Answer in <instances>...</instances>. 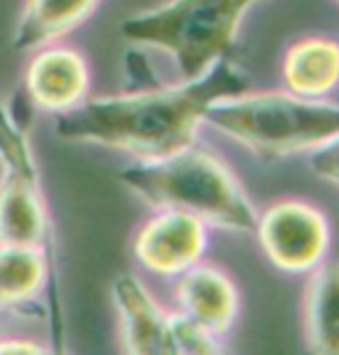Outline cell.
<instances>
[{
	"label": "cell",
	"instance_id": "ba28073f",
	"mask_svg": "<svg viewBox=\"0 0 339 355\" xmlns=\"http://www.w3.org/2000/svg\"><path fill=\"white\" fill-rule=\"evenodd\" d=\"M113 309L118 316L120 344L125 355H166L164 321L166 307L146 282L134 272L116 277L111 286Z\"/></svg>",
	"mask_w": 339,
	"mask_h": 355
},
{
	"label": "cell",
	"instance_id": "2e32d148",
	"mask_svg": "<svg viewBox=\"0 0 339 355\" xmlns=\"http://www.w3.org/2000/svg\"><path fill=\"white\" fill-rule=\"evenodd\" d=\"M309 171L339 189V134L326 146L309 153Z\"/></svg>",
	"mask_w": 339,
	"mask_h": 355
},
{
	"label": "cell",
	"instance_id": "8fae6325",
	"mask_svg": "<svg viewBox=\"0 0 339 355\" xmlns=\"http://www.w3.org/2000/svg\"><path fill=\"white\" fill-rule=\"evenodd\" d=\"M281 79L288 92L307 99H330L339 88V42L309 35L286 49Z\"/></svg>",
	"mask_w": 339,
	"mask_h": 355
},
{
	"label": "cell",
	"instance_id": "4fadbf2b",
	"mask_svg": "<svg viewBox=\"0 0 339 355\" xmlns=\"http://www.w3.org/2000/svg\"><path fill=\"white\" fill-rule=\"evenodd\" d=\"M51 279V261L44 247L0 245V311L21 314L40 304Z\"/></svg>",
	"mask_w": 339,
	"mask_h": 355
},
{
	"label": "cell",
	"instance_id": "d6986e66",
	"mask_svg": "<svg viewBox=\"0 0 339 355\" xmlns=\"http://www.w3.org/2000/svg\"><path fill=\"white\" fill-rule=\"evenodd\" d=\"M0 318H3V311H0Z\"/></svg>",
	"mask_w": 339,
	"mask_h": 355
},
{
	"label": "cell",
	"instance_id": "277c9868",
	"mask_svg": "<svg viewBox=\"0 0 339 355\" xmlns=\"http://www.w3.org/2000/svg\"><path fill=\"white\" fill-rule=\"evenodd\" d=\"M261 0H166L127 17L120 35L168 53L180 81H194L229 58L243 21Z\"/></svg>",
	"mask_w": 339,
	"mask_h": 355
},
{
	"label": "cell",
	"instance_id": "5bb4252c",
	"mask_svg": "<svg viewBox=\"0 0 339 355\" xmlns=\"http://www.w3.org/2000/svg\"><path fill=\"white\" fill-rule=\"evenodd\" d=\"M100 0H28L14 31V51L46 49L51 42L74 31Z\"/></svg>",
	"mask_w": 339,
	"mask_h": 355
},
{
	"label": "cell",
	"instance_id": "3957f363",
	"mask_svg": "<svg viewBox=\"0 0 339 355\" xmlns=\"http://www.w3.org/2000/svg\"><path fill=\"white\" fill-rule=\"evenodd\" d=\"M203 125L261 159L277 162L309 155L333 141L339 134V102L298 97L288 90H240L215 99Z\"/></svg>",
	"mask_w": 339,
	"mask_h": 355
},
{
	"label": "cell",
	"instance_id": "6da1fadb",
	"mask_svg": "<svg viewBox=\"0 0 339 355\" xmlns=\"http://www.w3.org/2000/svg\"><path fill=\"white\" fill-rule=\"evenodd\" d=\"M247 79L229 58L194 81L83 99L58 113L53 134L74 144H95L137 162L164 159L196 144L208 106L245 90Z\"/></svg>",
	"mask_w": 339,
	"mask_h": 355
},
{
	"label": "cell",
	"instance_id": "9c48e42d",
	"mask_svg": "<svg viewBox=\"0 0 339 355\" xmlns=\"http://www.w3.org/2000/svg\"><path fill=\"white\" fill-rule=\"evenodd\" d=\"M51 240V219L42 196L40 173L3 171L0 178V245L44 247Z\"/></svg>",
	"mask_w": 339,
	"mask_h": 355
},
{
	"label": "cell",
	"instance_id": "30bf717a",
	"mask_svg": "<svg viewBox=\"0 0 339 355\" xmlns=\"http://www.w3.org/2000/svg\"><path fill=\"white\" fill-rule=\"evenodd\" d=\"M90 83L83 55L72 49L49 46L35 55L26 72V92L35 106L46 111H67L86 99Z\"/></svg>",
	"mask_w": 339,
	"mask_h": 355
},
{
	"label": "cell",
	"instance_id": "7c38bea8",
	"mask_svg": "<svg viewBox=\"0 0 339 355\" xmlns=\"http://www.w3.org/2000/svg\"><path fill=\"white\" fill-rule=\"evenodd\" d=\"M302 328L309 355H339V261H326L307 275Z\"/></svg>",
	"mask_w": 339,
	"mask_h": 355
},
{
	"label": "cell",
	"instance_id": "5b68a950",
	"mask_svg": "<svg viewBox=\"0 0 339 355\" xmlns=\"http://www.w3.org/2000/svg\"><path fill=\"white\" fill-rule=\"evenodd\" d=\"M254 236L268 263L286 275L314 272L333 245L328 215L302 198H281L259 210Z\"/></svg>",
	"mask_w": 339,
	"mask_h": 355
},
{
	"label": "cell",
	"instance_id": "7a4b0ae2",
	"mask_svg": "<svg viewBox=\"0 0 339 355\" xmlns=\"http://www.w3.org/2000/svg\"><path fill=\"white\" fill-rule=\"evenodd\" d=\"M118 180L153 210H182L210 229L243 236L257 226L259 210L236 171L196 144L164 159L132 162Z\"/></svg>",
	"mask_w": 339,
	"mask_h": 355
},
{
	"label": "cell",
	"instance_id": "52a82bcc",
	"mask_svg": "<svg viewBox=\"0 0 339 355\" xmlns=\"http://www.w3.org/2000/svg\"><path fill=\"white\" fill-rule=\"evenodd\" d=\"M173 309L226 337L240 316V291L233 277L215 263H196L173 279Z\"/></svg>",
	"mask_w": 339,
	"mask_h": 355
},
{
	"label": "cell",
	"instance_id": "e0dca14e",
	"mask_svg": "<svg viewBox=\"0 0 339 355\" xmlns=\"http://www.w3.org/2000/svg\"><path fill=\"white\" fill-rule=\"evenodd\" d=\"M0 355H55V344L21 332L0 330Z\"/></svg>",
	"mask_w": 339,
	"mask_h": 355
},
{
	"label": "cell",
	"instance_id": "8992f818",
	"mask_svg": "<svg viewBox=\"0 0 339 355\" xmlns=\"http://www.w3.org/2000/svg\"><path fill=\"white\" fill-rule=\"evenodd\" d=\"M210 226L182 210H155L132 240L137 263L155 277L175 279L206 259Z\"/></svg>",
	"mask_w": 339,
	"mask_h": 355
},
{
	"label": "cell",
	"instance_id": "ac0fdd59",
	"mask_svg": "<svg viewBox=\"0 0 339 355\" xmlns=\"http://www.w3.org/2000/svg\"><path fill=\"white\" fill-rule=\"evenodd\" d=\"M55 355H67V351H62V349H58V346H55Z\"/></svg>",
	"mask_w": 339,
	"mask_h": 355
},
{
	"label": "cell",
	"instance_id": "9a60e30c",
	"mask_svg": "<svg viewBox=\"0 0 339 355\" xmlns=\"http://www.w3.org/2000/svg\"><path fill=\"white\" fill-rule=\"evenodd\" d=\"M164 351L166 355H226L224 337L201 323L180 314L178 309H166L164 321Z\"/></svg>",
	"mask_w": 339,
	"mask_h": 355
}]
</instances>
